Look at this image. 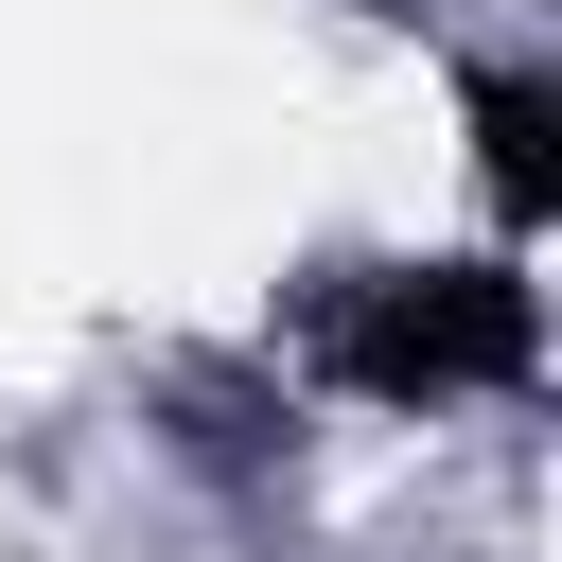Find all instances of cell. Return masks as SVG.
<instances>
[{
	"mask_svg": "<svg viewBox=\"0 0 562 562\" xmlns=\"http://www.w3.org/2000/svg\"><path fill=\"white\" fill-rule=\"evenodd\" d=\"M316 351H334V386H369V404H457V386H509V369L544 351V316H527L509 263H422V281H351V299L316 316Z\"/></svg>",
	"mask_w": 562,
	"mask_h": 562,
	"instance_id": "cell-1",
	"label": "cell"
},
{
	"mask_svg": "<svg viewBox=\"0 0 562 562\" xmlns=\"http://www.w3.org/2000/svg\"><path fill=\"white\" fill-rule=\"evenodd\" d=\"M474 176H492L509 228L562 211V88H544V70H492V88H474Z\"/></svg>",
	"mask_w": 562,
	"mask_h": 562,
	"instance_id": "cell-2",
	"label": "cell"
},
{
	"mask_svg": "<svg viewBox=\"0 0 562 562\" xmlns=\"http://www.w3.org/2000/svg\"><path fill=\"white\" fill-rule=\"evenodd\" d=\"M176 439H193L211 474H263V386H228V369H193V386H176Z\"/></svg>",
	"mask_w": 562,
	"mask_h": 562,
	"instance_id": "cell-3",
	"label": "cell"
}]
</instances>
